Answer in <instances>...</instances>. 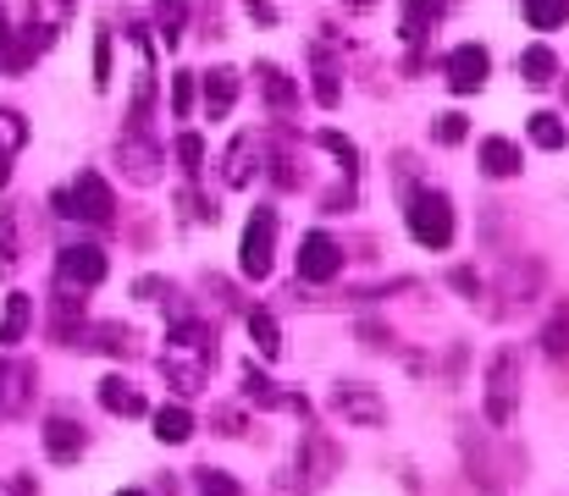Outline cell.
<instances>
[{"label":"cell","mask_w":569,"mask_h":496,"mask_svg":"<svg viewBox=\"0 0 569 496\" xmlns=\"http://www.w3.org/2000/svg\"><path fill=\"white\" fill-rule=\"evenodd\" d=\"M520 408V353L515 347H498L492 364H487V419L492 425H509Z\"/></svg>","instance_id":"cell-2"},{"label":"cell","mask_w":569,"mask_h":496,"mask_svg":"<svg viewBox=\"0 0 569 496\" xmlns=\"http://www.w3.org/2000/svg\"><path fill=\"white\" fill-rule=\"evenodd\" d=\"M437 17H442V6H437V0H403V39H409V44H415V39H426Z\"/></svg>","instance_id":"cell-28"},{"label":"cell","mask_w":569,"mask_h":496,"mask_svg":"<svg viewBox=\"0 0 569 496\" xmlns=\"http://www.w3.org/2000/svg\"><path fill=\"white\" fill-rule=\"evenodd\" d=\"M338 469H343V453L332 447V436L310 431V436H305V447H299V475H305V480H299V496H305V492H321V486H327Z\"/></svg>","instance_id":"cell-8"},{"label":"cell","mask_w":569,"mask_h":496,"mask_svg":"<svg viewBox=\"0 0 569 496\" xmlns=\"http://www.w3.org/2000/svg\"><path fill=\"white\" fill-rule=\"evenodd\" d=\"M243 397H249V403H260V408H293L299 419L310 414V403H305V397H282V392L271 386V375H260L254 364L243 370Z\"/></svg>","instance_id":"cell-16"},{"label":"cell","mask_w":569,"mask_h":496,"mask_svg":"<svg viewBox=\"0 0 569 496\" xmlns=\"http://www.w3.org/2000/svg\"><path fill=\"white\" fill-rule=\"evenodd\" d=\"M565 17H569V0H526V22L537 33H553Z\"/></svg>","instance_id":"cell-31"},{"label":"cell","mask_w":569,"mask_h":496,"mask_svg":"<svg viewBox=\"0 0 569 496\" xmlns=\"http://www.w3.org/2000/svg\"><path fill=\"white\" fill-rule=\"evenodd\" d=\"M33 326V298L28 293H11L6 298V315H0V347H17Z\"/></svg>","instance_id":"cell-20"},{"label":"cell","mask_w":569,"mask_h":496,"mask_svg":"<svg viewBox=\"0 0 569 496\" xmlns=\"http://www.w3.org/2000/svg\"><path fill=\"white\" fill-rule=\"evenodd\" d=\"M360 336H366V347H387V331H381V326H371V321L360 326Z\"/></svg>","instance_id":"cell-43"},{"label":"cell","mask_w":569,"mask_h":496,"mask_svg":"<svg viewBox=\"0 0 569 496\" xmlns=\"http://www.w3.org/2000/svg\"><path fill=\"white\" fill-rule=\"evenodd\" d=\"M117 496H144V492H117Z\"/></svg>","instance_id":"cell-48"},{"label":"cell","mask_w":569,"mask_h":496,"mask_svg":"<svg viewBox=\"0 0 569 496\" xmlns=\"http://www.w3.org/2000/svg\"><path fill=\"white\" fill-rule=\"evenodd\" d=\"M409 237L420 249H448L453 243V204H448V193H437V188L409 193Z\"/></svg>","instance_id":"cell-1"},{"label":"cell","mask_w":569,"mask_h":496,"mask_svg":"<svg viewBox=\"0 0 569 496\" xmlns=\"http://www.w3.org/2000/svg\"><path fill=\"white\" fill-rule=\"evenodd\" d=\"M100 408H106V414H122V419H139V414H144V392L128 386L122 375H106V381H100Z\"/></svg>","instance_id":"cell-17"},{"label":"cell","mask_w":569,"mask_h":496,"mask_svg":"<svg viewBox=\"0 0 569 496\" xmlns=\"http://www.w3.org/2000/svg\"><path fill=\"white\" fill-rule=\"evenodd\" d=\"M72 347H89V353H117V358H128V347H133V336L122 326H89V331H61Z\"/></svg>","instance_id":"cell-18"},{"label":"cell","mask_w":569,"mask_h":496,"mask_svg":"<svg viewBox=\"0 0 569 496\" xmlns=\"http://www.w3.org/2000/svg\"><path fill=\"white\" fill-rule=\"evenodd\" d=\"M183 28H189V6L183 0H156V33H161L167 50L183 39Z\"/></svg>","instance_id":"cell-25"},{"label":"cell","mask_w":569,"mask_h":496,"mask_svg":"<svg viewBox=\"0 0 569 496\" xmlns=\"http://www.w3.org/2000/svg\"><path fill=\"white\" fill-rule=\"evenodd\" d=\"M156 436L167 442V447H183L193 436V414L183 403H172V408H156Z\"/></svg>","instance_id":"cell-23"},{"label":"cell","mask_w":569,"mask_h":496,"mask_svg":"<svg viewBox=\"0 0 569 496\" xmlns=\"http://www.w3.org/2000/svg\"><path fill=\"white\" fill-rule=\"evenodd\" d=\"M526 133H531V144H537V150H565V144H569L565 117H553V111H537Z\"/></svg>","instance_id":"cell-27"},{"label":"cell","mask_w":569,"mask_h":496,"mask_svg":"<svg viewBox=\"0 0 569 496\" xmlns=\"http://www.w3.org/2000/svg\"><path fill=\"white\" fill-rule=\"evenodd\" d=\"M332 414H338V419H349V425H360V431L387 425V403H381L371 386H360V381H343V386L332 392Z\"/></svg>","instance_id":"cell-9"},{"label":"cell","mask_w":569,"mask_h":496,"mask_svg":"<svg viewBox=\"0 0 569 496\" xmlns=\"http://www.w3.org/2000/svg\"><path fill=\"white\" fill-rule=\"evenodd\" d=\"M210 370H216V347H183V342H167V353H161V375H167L178 392H204Z\"/></svg>","instance_id":"cell-4"},{"label":"cell","mask_w":569,"mask_h":496,"mask_svg":"<svg viewBox=\"0 0 569 496\" xmlns=\"http://www.w3.org/2000/svg\"><path fill=\"white\" fill-rule=\"evenodd\" d=\"M481 171H487V176H515V171H520V144L487 139V144H481Z\"/></svg>","instance_id":"cell-24"},{"label":"cell","mask_w":569,"mask_h":496,"mask_svg":"<svg viewBox=\"0 0 569 496\" xmlns=\"http://www.w3.org/2000/svg\"><path fill=\"white\" fill-rule=\"evenodd\" d=\"M453 287H459V293H481V282H476L470 271H453Z\"/></svg>","instance_id":"cell-44"},{"label":"cell","mask_w":569,"mask_h":496,"mask_svg":"<svg viewBox=\"0 0 569 496\" xmlns=\"http://www.w3.org/2000/svg\"><path fill=\"white\" fill-rule=\"evenodd\" d=\"M249 336H254L260 358H277V353H282V331H277V321H271L266 310H249Z\"/></svg>","instance_id":"cell-30"},{"label":"cell","mask_w":569,"mask_h":496,"mask_svg":"<svg viewBox=\"0 0 569 496\" xmlns=\"http://www.w3.org/2000/svg\"><path fill=\"white\" fill-rule=\"evenodd\" d=\"M111 83V33L100 28L94 33V89H106Z\"/></svg>","instance_id":"cell-38"},{"label":"cell","mask_w":569,"mask_h":496,"mask_svg":"<svg viewBox=\"0 0 569 496\" xmlns=\"http://www.w3.org/2000/svg\"><path fill=\"white\" fill-rule=\"evenodd\" d=\"M193 486H199V496H243V486L227 475V469H193Z\"/></svg>","instance_id":"cell-33"},{"label":"cell","mask_w":569,"mask_h":496,"mask_svg":"<svg viewBox=\"0 0 569 496\" xmlns=\"http://www.w3.org/2000/svg\"><path fill=\"white\" fill-rule=\"evenodd\" d=\"M520 78H526L531 89H548V83H559V55H553L548 44H531V50L520 55Z\"/></svg>","instance_id":"cell-22"},{"label":"cell","mask_w":569,"mask_h":496,"mask_svg":"<svg viewBox=\"0 0 569 496\" xmlns=\"http://www.w3.org/2000/svg\"><path fill=\"white\" fill-rule=\"evenodd\" d=\"M343 271V249L327 232H305L299 243V282H332Z\"/></svg>","instance_id":"cell-12"},{"label":"cell","mask_w":569,"mask_h":496,"mask_svg":"<svg viewBox=\"0 0 569 496\" xmlns=\"http://www.w3.org/2000/svg\"><path fill=\"white\" fill-rule=\"evenodd\" d=\"M17 271V215L0 210V282Z\"/></svg>","instance_id":"cell-35"},{"label":"cell","mask_w":569,"mask_h":496,"mask_svg":"<svg viewBox=\"0 0 569 496\" xmlns=\"http://www.w3.org/2000/svg\"><path fill=\"white\" fill-rule=\"evenodd\" d=\"M254 171H260V144H254V133H238L232 144H227V188H249L254 182Z\"/></svg>","instance_id":"cell-15"},{"label":"cell","mask_w":569,"mask_h":496,"mask_svg":"<svg viewBox=\"0 0 569 496\" xmlns=\"http://www.w3.org/2000/svg\"><path fill=\"white\" fill-rule=\"evenodd\" d=\"M117 161L128 171V182H139V188H150V182H161V144L150 139V128H133L128 122V133H122V144H117Z\"/></svg>","instance_id":"cell-6"},{"label":"cell","mask_w":569,"mask_h":496,"mask_svg":"<svg viewBox=\"0 0 569 496\" xmlns=\"http://www.w3.org/2000/svg\"><path fill=\"white\" fill-rule=\"evenodd\" d=\"M271 254H277V215H271V210H254L249 226H243L238 271H243L249 282H266V276H271Z\"/></svg>","instance_id":"cell-3"},{"label":"cell","mask_w":569,"mask_h":496,"mask_svg":"<svg viewBox=\"0 0 569 496\" xmlns=\"http://www.w3.org/2000/svg\"><path fill=\"white\" fill-rule=\"evenodd\" d=\"M249 17H254V22H277V6H271V0H249Z\"/></svg>","instance_id":"cell-42"},{"label":"cell","mask_w":569,"mask_h":496,"mask_svg":"<svg viewBox=\"0 0 569 496\" xmlns=\"http://www.w3.org/2000/svg\"><path fill=\"white\" fill-rule=\"evenodd\" d=\"M61 28H67V0H28V22L17 33H22V44L33 55H44L61 39Z\"/></svg>","instance_id":"cell-10"},{"label":"cell","mask_w":569,"mask_h":496,"mask_svg":"<svg viewBox=\"0 0 569 496\" xmlns=\"http://www.w3.org/2000/svg\"><path fill=\"white\" fill-rule=\"evenodd\" d=\"M61 204H72L67 215H83V221H94V226H106V221L117 215V193H111V182H106L100 171H78V176H72V193H67Z\"/></svg>","instance_id":"cell-7"},{"label":"cell","mask_w":569,"mask_h":496,"mask_svg":"<svg viewBox=\"0 0 569 496\" xmlns=\"http://www.w3.org/2000/svg\"><path fill=\"white\" fill-rule=\"evenodd\" d=\"M465 133H470V128H465V117H459V111L437 117V128H431V139H437V144H459Z\"/></svg>","instance_id":"cell-40"},{"label":"cell","mask_w":569,"mask_h":496,"mask_svg":"<svg viewBox=\"0 0 569 496\" xmlns=\"http://www.w3.org/2000/svg\"><path fill=\"white\" fill-rule=\"evenodd\" d=\"M0 496H33V480H11V486H0Z\"/></svg>","instance_id":"cell-45"},{"label":"cell","mask_w":569,"mask_h":496,"mask_svg":"<svg viewBox=\"0 0 569 496\" xmlns=\"http://www.w3.org/2000/svg\"><path fill=\"white\" fill-rule=\"evenodd\" d=\"M487 72H492V55H487L481 44H459V50H448V61H442V78H448L453 94H476V89L487 83Z\"/></svg>","instance_id":"cell-11"},{"label":"cell","mask_w":569,"mask_h":496,"mask_svg":"<svg viewBox=\"0 0 569 496\" xmlns=\"http://www.w3.org/2000/svg\"><path fill=\"white\" fill-rule=\"evenodd\" d=\"M33 392V364H0V408L17 414Z\"/></svg>","instance_id":"cell-21"},{"label":"cell","mask_w":569,"mask_h":496,"mask_svg":"<svg viewBox=\"0 0 569 496\" xmlns=\"http://www.w3.org/2000/svg\"><path fill=\"white\" fill-rule=\"evenodd\" d=\"M232 100H238V72H232V67H216V72L204 78V117L221 122V117L232 111Z\"/></svg>","instance_id":"cell-19"},{"label":"cell","mask_w":569,"mask_h":496,"mask_svg":"<svg viewBox=\"0 0 569 496\" xmlns=\"http://www.w3.org/2000/svg\"><path fill=\"white\" fill-rule=\"evenodd\" d=\"M537 282H542V271H537V265H526V271H520V265H509V271H503V293H509V298H520V304L537 293Z\"/></svg>","instance_id":"cell-34"},{"label":"cell","mask_w":569,"mask_h":496,"mask_svg":"<svg viewBox=\"0 0 569 496\" xmlns=\"http://www.w3.org/2000/svg\"><path fill=\"white\" fill-rule=\"evenodd\" d=\"M39 442H44V458H50V464H72V458L83 453V425L67 419V414H50L44 431H39Z\"/></svg>","instance_id":"cell-13"},{"label":"cell","mask_w":569,"mask_h":496,"mask_svg":"<svg viewBox=\"0 0 569 496\" xmlns=\"http://www.w3.org/2000/svg\"><path fill=\"white\" fill-rule=\"evenodd\" d=\"M106 282V254L94 243H78V249H61L56 254V287L61 293H89Z\"/></svg>","instance_id":"cell-5"},{"label":"cell","mask_w":569,"mask_h":496,"mask_svg":"<svg viewBox=\"0 0 569 496\" xmlns=\"http://www.w3.org/2000/svg\"><path fill=\"white\" fill-rule=\"evenodd\" d=\"M349 6H360V11H366V6H377V0H349Z\"/></svg>","instance_id":"cell-47"},{"label":"cell","mask_w":569,"mask_h":496,"mask_svg":"<svg viewBox=\"0 0 569 496\" xmlns=\"http://www.w3.org/2000/svg\"><path fill=\"white\" fill-rule=\"evenodd\" d=\"M254 78H260V94H266V105H271L277 117H293V111H299V83H293L282 67L260 61V67H254Z\"/></svg>","instance_id":"cell-14"},{"label":"cell","mask_w":569,"mask_h":496,"mask_svg":"<svg viewBox=\"0 0 569 496\" xmlns=\"http://www.w3.org/2000/svg\"><path fill=\"white\" fill-rule=\"evenodd\" d=\"M338 100H343V83H338V67H332V55H327V50L316 44V105H321V111H332Z\"/></svg>","instance_id":"cell-26"},{"label":"cell","mask_w":569,"mask_h":496,"mask_svg":"<svg viewBox=\"0 0 569 496\" xmlns=\"http://www.w3.org/2000/svg\"><path fill=\"white\" fill-rule=\"evenodd\" d=\"M542 353H548V358H569V298L548 315V326H542Z\"/></svg>","instance_id":"cell-29"},{"label":"cell","mask_w":569,"mask_h":496,"mask_svg":"<svg viewBox=\"0 0 569 496\" xmlns=\"http://www.w3.org/2000/svg\"><path fill=\"white\" fill-rule=\"evenodd\" d=\"M316 144H321L327 155H338V161H343V171H349V176L360 171V150H355V144H349L343 133H332V128H321V139H316Z\"/></svg>","instance_id":"cell-36"},{"label":"cell","mask_w":569,"mask_h":496,"mask_svg":"<svg viewBox=\"0 0 569 496\" xmlns=\"http://www.w3.org/2000/svg\"><path fill=\"white\" fill-rule=\"evenodd\" d=\"M216 425H221V436H238V431H243L238 408H216Z\"/></svg>","instance_id":"cell-41"},{"label":"cell","mask_w":569,"mask_h":496,"mask_svg":"<svg viewBox=\"0 0 569 496\" xmlns=\"http://www.w3.org/2000/svg\"><path fill=\"white\" fill-rule=\"evenodd\" d=\"M178 161H183L189 176L204 171V139H199V133H178Z\"/></svg>","instance_id":"cell-37"},{"label":"cell","mask_w":569,"mask_h":496,"mask_svg":"<svg viewBox=\"0 0 569 496\" xmlns=\"http://www.w3.org/2000/svg\"><path fill=\"white\" fill-rule=\"evenodd\" d=\"M6 176H11V165H6V161H0V188H6Z\"/></svg>","instance_id":"cell-46"},{"label":"cell","mask_w":569,"mask_h":496,"mask_svg":"<svg viewBox=\"0 0 569 496\" xmlns=\"http://www.w3.org/2000/svg\"><path fill=\"white\" fill-rule=\"evenodd\" d=\"M193 111V72H172V117Z\"/></svg>","instance_id":"cell-39"},{"label":"cell","mask_w":569,"mask_h":496,"mask_svg":"<svg viewBox=\"0 0 569 496\" xmlns=\"http://www.w3.org/2000/svg\"><path fill=\"white\" fill-rule=\"evenodd\" d=\"M22 144H28V122H22L17 111H6V105H0V161H11Z\"/></svg>","instance_id":"cell-32"},{"label":"cell","mask_w":569,"mask_h":496,"mask_svg":"<svg viewBox=\"0 0 569 496\" xmlns=\"http://www.w3.org/2000/svg\"><path fill=\"white\" fill-rule=\"evenodd\" d=\"M565 94H569V78H565Z\"/></svg>","instance_id":"cell-49"}]
</instances>
